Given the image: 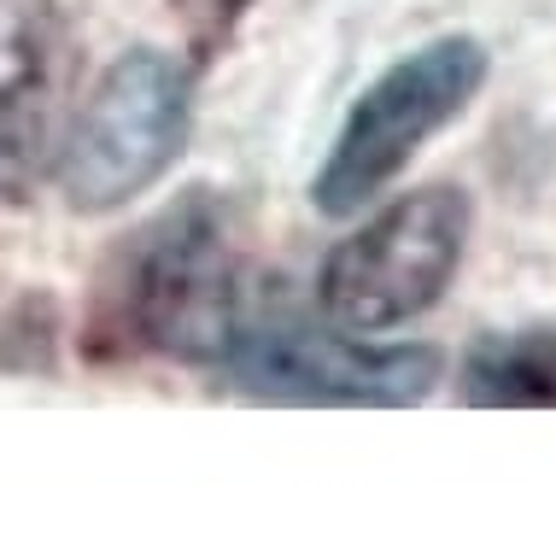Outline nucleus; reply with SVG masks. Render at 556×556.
<instances>
[{
	"label": "nucleus",
	"mask_w": 556,
	"mask_h": 556,
	"mask_svg": "<svg viewBox=\"0 0 556 556\" xmlns=\"http://www.w3.org/2000/svg\"><path fill=\"white\" fill-rule=\"evenodd\" d=\"M247 293H240V247L229 200L188 188L176 205L147 217L100 264L83 317V352L94 364L135 357H182L223 364Z\"/></svg>",
	"instance_id": "nucleus-1"
},
{
	"label": "nucleus",
	"mask_w": 556,
	"mask_h": 556,
	"mask_svg": "<svg viewBox=\"0 0 556 556\" xmlns=\"http://www.w3.org/2000/svg\"><path fill=\"white\" fill-rule=\"evenodd\" d=\"M492 71V53L480 36H440L428 48L387 65L364 94L352 100L334 135V153L311 182V200L328 217H352L440 135L451 117L469 112Z\"/></svg>",
	"instance_id": "nucleus-2"
},
{
	"label": "nucleus",
	"mask_w": 556,
	"mask_h": 556,
	"mask_svg": "<svg viewBox=\"0 0 556 556\" xmlns=\"http://www.w3.org/2000/svg\"><path fill=\"white\" fill-rule=\"evenodd\" d=\"M469 193L463 188H422L369 217L328 252L317 276V305L334 328L381 334L399 328L451 288L469 247Z\"/></svg>",
	"instance_id": "nucleus-3"
},
{
	"label": "nucleus",
	"mask_w": 556,
	"mask_h": 556,
	"mask_svg": "<svg viewBox=\"0 0 556 556\" xmlns=\"http://www.w3.org/2000/svg\"><path fill=\"white\" fill-rule=\"evenodd\" d=\"M193 129V71L159 48H135L100 77L59 159L71 212H117L182 159Z\"/></svg>",
	"instance_id": "nucleus-4"
},
{
	"label": "nucleus",
	"mask_w": 556,
	"mask_h": 556,
	"mask_svg": "<svg viewBox=\"0 0 556 556\" xmlns=\"http://www.w3.org/2000/svg\"><path fill=\"white\" fill-rule=\"evenodd\" d=\"M240 393L269 404H369L399 410L422 404L440 381L433 345H364L328 328H311L299 311H240V328L217 364Z\"/></svg>",
	"instance_id": "nucleus-5"
},
{
	"label": "nucleus",
	"mask_w": 556,
	"mask_h": 556,
	"mask_svg": "<svg viewBox=\"0 0 556 556\" xmlns=\"http://www.w3.org/2000/svg\"><path fill=\"white\" fill-rule=\"evenodd\" d=\"M77 29L59 0H0V205H18L77 129Z\"/></svg>",
	"instance_id": "nucleus-6"
},
{
	"label": "nucleus",
	"mask_w": 556,
	"mask_h": 556,
	"mask_svg": "<svg viewBox=\"0 0 556 556\" xmlns=\"http://www.w3.org/2000/svg\"><path fill=\"white\" fill-rule=\"evenodd\" d=\"M463 399L475 410H556V328L475 340L463 357Z\"/></svg>",
	"instance_id": "nucleus-7"
},
{
	"label": "nucleus",
	"mask_w": 556,
	"mask_h": 556,
	"mask_svg": "<svg viewBox=\"0 0 556 556\" xmlns=\"http://www.w3.org/2000/svg\"><path fill=\"white\" fill-rule=\"evenodd\" d=\"M258 0H170V18L182 29V48L193 65H212V59L235 41V29L247 24V12Z\"/></svg>",
	"instance_id": "nucleus-8"
}]
</instances>
